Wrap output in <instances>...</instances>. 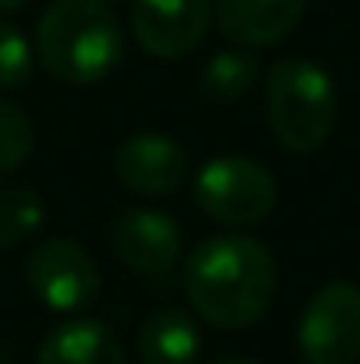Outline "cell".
Returning a JSON list of instances; mask_svg holds the SVG:
<instances>
[{"instance_id": "cell-1", "label": "cell", "mask_w": 360, "mask_h": 364, "mask_svg": "<svg viewBox=\"0 0 360 364\" xmlns=\"http://www.w3.org/2000/svg\"><path fill=\"white\" fill-rule=\"evenodd\" d=\"M184 287L205 322L244 329L258 322L276 297V262L251 237H209L187 258Z\"/></svg>"}, {"instance_id": "cell-2", "label": "cell", "mask_w": 360, "mask_h": 364, "mask_svg": "<svg viewBox=\"0 0 360 364\" xmlns=\"http://www.w3.org/2000/svg\"><path fill=\"white\" fill-rule=\"evenodd\" d=\"M36 50L50 75L67 85L103 82L124 53V36L103 0H53L36 28Z\"/></svg>"}, {"instance_id": "cell-3", "label": "cell", "mask_w": 360, "mask_h": 364, "mask_svg": "<svg viewBox=\"0 0 360 364\" xmlns=\"http://www.w3.org/2000/svg\"><path fill=\"white\" fill-rule=\"evenodd\" d=\"M268 121L290 152H315L339 121V96L325 68L311 60H279L265 82Z\"/></svg>"}, {"instance_id": "cell-4", "label": "cell", "mask_w": 360, "mask_h": 364, "mask_svg": "<svg viewBox=\"0 0 360 364\" xmlns=\"http://www.w3.org/2000/svg\"><path fill=\"white\" fill-rule=\"evenodd\" d=\"M195 205L219 223L254 227L276 205L272 173L247 156H212L195 173Z\"/></svg>"}, {"instance_id": "cell-5", "label": "cell", "mask_w": 360, "mask_h": 364, "mask_svg": "<svg viewBox=\"0 0 360 364\" xmlns=\"http://www.w3.org/2000/svg\"><path fill=\"white\" fill-rule=\"evenodd\" d=\"M25 279L36 297L53 311H82L99 297V265L82 244L67 237H50L36 244L25 262Z\"/></svg>"}, {"instance_id": "cell-6", "label": "cell", "mask_w": 360, "mask_h": 364, "mask_svg": "<svg viewBox=\"0 0 360 364\" xmlns=\"http://www.w3.org/2000/svg\"><path fill=\"white\" fill-rule=\"evenodd\" d=\"M300 354L307 364H354L360 358V290L350 283L322 287L304 308Z\"/></svg>"}, {"instance_id": "cell-7", "label": "cell", "mask_w": 360, "mask_h": 364, "mask_svg": "<svg viewBox=\"0 0 360 364\" xmlns=\"http://www.w3.org/2000/svg\"><path fill=\"white\" fill-rule=\"evenodd\" d=\"M212 21V0H131V25L145 53L177 60L191 53Z\"/></svg>"}, {"instance_id": "cell-8", "label": "cell", "mask_w": 360, "mask_h": 364, "mask_svg": "<svg viewBox=\"0 0 360 364\" xmlns=\"http://www.w3.org/2000/svg\"><path fill=\"white\" fill-rule=\"evenodd\" d=\"M114 166H117L120 184L127 191H138V195H170L191 173L187 152L173 138L156 134V131L131 134L117 149Z\"/></svg>"}, {"instance_id": "cell-9", "label": "cell", "mask_w": 360, "mask_h": 364, "mask_svg": "<svg viewBox=\"0 0 360 364\" xmlns=\"http://www.w3.org/2000/svg\"><path fill=\"white\" fill-rule=\"evenodd\" d=\"M117 258L141 276H166L180 258V227L156 209H127L110 230Z\"/></svg>"}, {"instance_id": "cell-10", "label": "cell", "mask_w": 360, "mask_h": 364, "mask_svg": "<svg viewBox=\"0 0 360 364\" xmlns=\"http://www.w3.org/2000/svg\"><path fill=\"white\" fill-rule=\"evenodd\" d=\"M304 0H216V21L237 46H272L293 32Z\"/></svg>"}, {"instance_id": "cell-11", "label": "cell", "mask_w": 360, "mask_h": 364, "mask_svg": "<svg viewBox=\"0 0 360 364\" xmlns=\"http://www.w3.org/2000/svg\"><path fill=\"white\" fill-rule=\"evenodd\" d=\"M39 364H127V358L114 329L96 318H75L46 336Z\"/></svg>"}, {"instance_id": "cell-12", "label": "cell", "mask_w": 360, "mask_h": 364, "mask_svg": "<svg viewBox=\"0 0 360 364\" xmlns=\"http://www.w3.org/2000/svg\"><path fill=\"white\" fill-rule=\"evenodd\" d=\"M198 350H202L198 326L177 308L156 311L141 326V336H138L141 364H195Z\"/></svg>"}, {"instance_id": "cell-13", "label": "cell", "mask_w": 360, "mask_h": 364, "mask_svg": "<svg viewBox=\"0 0 360 364\" xmlns=\"http://www.w3.org/2000/svg\"><path fill=\"white\" fill-rule=\"evenodd\" d=\"M43 220L46 209L32 188H0V251L32 237Z\"/></svg>"}, {"instance_id": "cell-14", "label": "cell", "mask_w": 360, "mask_h": 364, "mask_svg": "<svg viewBox=\"0 0 360 364\" xmlns=\"http://www.w3.org/2000/svg\"><path fill=\"white\" fill-rule=\"evenodd\" d=\"M254 75H258V64H254L251 53L227 50V53H216L205 64L202 82H205V92L212 100H237L254 85Z\"/></svg>"}, {"instance_id": "cell-15", "label": "cell", "mask_w": 360, "mask_h": 364, "mask_svg": "<svg viewBox=\"0 0 360 364\" xmlns=\"http://www.w3.org/2000/svg\"><path fill=\"white\" fill-rule=\"evenodd\" d=\"M32 145H36V131H32L28 114L0 100V173L18 170L32 156Z\"/></svg>"}, {"instance_id": "cell-16", "label": "cell", "mask_w": 360, "mask_h": 364, "mask_svg": "<svg viewBox=\"0 0 360 364\" xmlns=\"http://www.w3.org/2000/svg\"><path fill=\"white\" fill-rule=\"evenodd\" d=\"M32 78V46L28 39L0 18V89H21Z\"/></svg>"}, {"instance_id": "cell-17", "label": "cell", "mask_w": 360, "mask_h": 364, "mask_svg": "<svg viewBox=\"0 0 360 364\" xmlns=\"http://www.w3.org/2000/svg\"><path fill=\"white\" fill-rule=\"evenodd\" d=\"M28 0H0V11H18V7H25Z\"/></svg>"}, {"instance_id": "cell-18", "label": "cell", "mask_w": 360, "mask_h": 364, "mask_svg": "<svg viewBox=\"0 0 360 364\" xmlns=\"http://www.w3.org/2000/svg\"><path fill=\"white\" fill-rule=\"evenodd\" d=\"M216 364H258V361H247V358H223V361Z\"/></svg>"}, {"instance_id": "cell-19", "label": "cell", "mask_w": 360, "mask_h": 364, "mask_svg": "<svg viewBox=\"0 0 360 364\" xmlns=\"http://www.w3.org/2000/svg\"><path fill=\"white\" fill-rule=\"evenodd\" d=\"M103 4H117V0H103Z\"/></svg>"}]
</instances>
